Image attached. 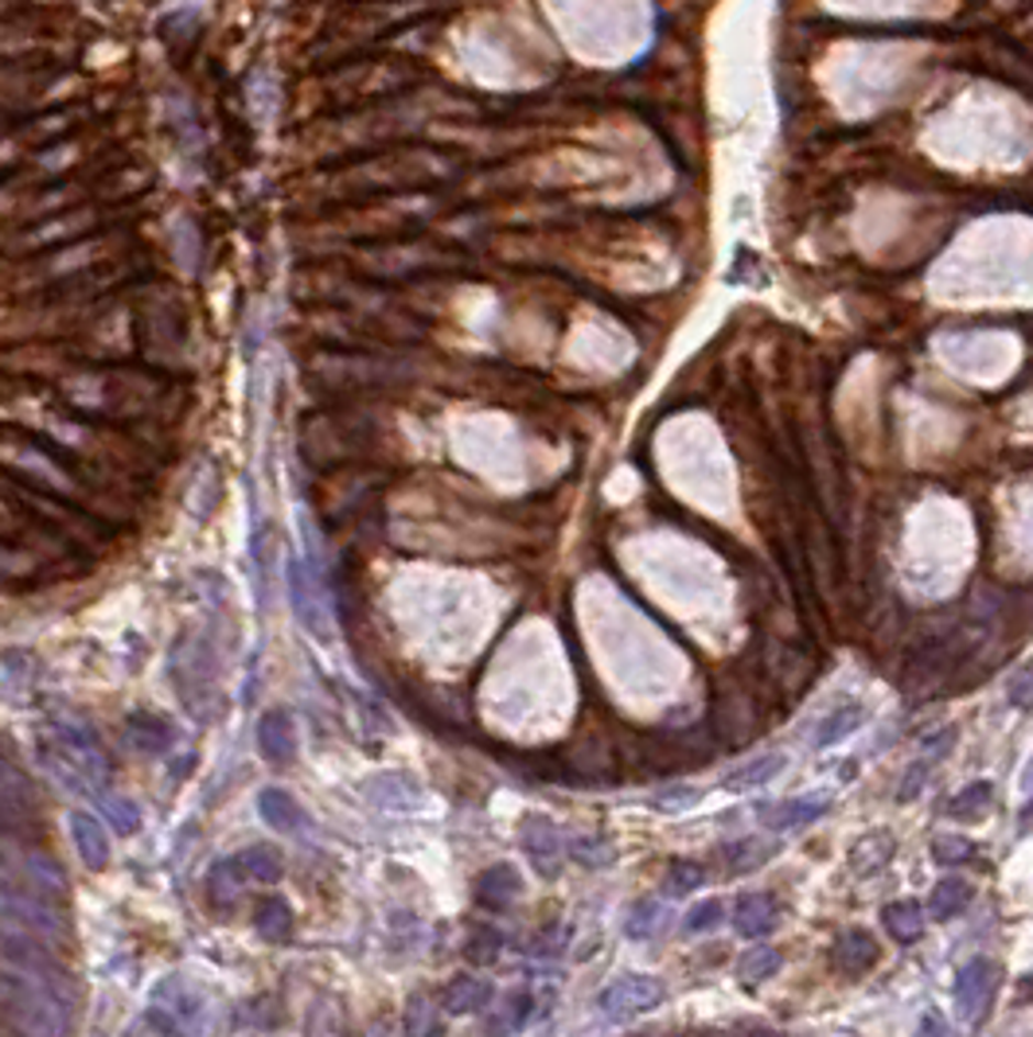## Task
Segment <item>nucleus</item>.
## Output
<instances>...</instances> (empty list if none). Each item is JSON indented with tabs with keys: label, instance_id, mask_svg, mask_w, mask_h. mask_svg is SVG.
Instances as JSON below:
<instances>
[{
	"label": "nucleus",
	"instance_id": "obj_1",
	"mask_svg": "<svg viewBox=\"0 0 1033 1037\" xmlns=\"http://www.w3.org/2000/svg\"><path fill=\"white\" fill-rule=\"evenodd\" d=\"M40 761L63 788L78 796H98L113 776V761L95 738V729L70 718H55L47 726V733L40 738Z\"/></svg>",
	"mask_w": 1033,
	"mask_h": 1037
},
{
	"label": "nucleus",
	"instance_id": "obj_2",
	"mask_svg": "<svg viewBox=\"0 0 1033 1037\" xmlns=\"http://www.w3.org/2000/svg\"><path fill=\"white\" fill-rule=\"evenodd\" d=\"M1002 986V968L994 960H971L959 968L956 975V1011L964 1014V1022L979 1026L987 1014H991L994 999H999Z\"/></svg>",
	"mask_w": 1033,
	"mask_h": 1037
},
{
	"label": "nucleus",
	"instance_id": "obj_3",
	"mask_svg": "<svg viewBox=\"0 0 1033 1037\" xmlns=\"http://www.w3.org/2000/svg\"><path fill=\"white\" fill-rule=\"evenodd\" d=\"M597 1003L613 1018H633V1014H644L663 1003V983L656 975H620L601 991Z\"/></svg>",
	"mask_w": 1033,
	"mask_h": 1037
},
{
	"label": "nucleus",
	"instance_id": "obj_4",
	"mask_svg": "<svg viewBox=\"0 0 1033 1037\" xmlns=\"http://www.w3.org/2000/svg\"><path fill=\"white\" fill-rule=\"evenodd\" d=\"M0 913H9V920H17L20 928L40 936H59L63 920L55 917L52 905H43L35 897V890H0Z\"/></svg>",
	"mask_w": 1033,
	"mask_h": 1037
},
{
	"label": "nucleus",
	"instance_id": "obj_5",
	"mask_svg": "<svg viewBox=\"0 0 1033 1037\" xmlns=\"http://www.w3.org/2000/svg\"><path fill=\"white\" fill-rule=\"evenodd\" d=\"M523 850L542 878H554L562 870V835L547 815H530L523 824Z\"/></svg>",
	"mask_w": 1033,
	"mask_h": 1037
},
{
	"label": "nucleus",
	"instance_id": "obj_6",
	"mask_svg": "<svg viewBox=\"0 0 1033 1037\" xmlns=\"http://www.w3.org/2000/svg\"><path fill=\"white\" fill-rule=\"evenodd\" d=\"M257 749L274 764H289L297 757V726L289 710H270L257 721Z\"/></svg>",
	"mask_w": 1033,
	"mask_h": 1037
},
{
	"label": "nucleus",
	"instance_id": "obj_7",
	"mask_svg": "<svg viewBox=\"0 0 1033 1037\" xmlns=\"http://www.w3.org/2000/svg\"><path fill=\"white\" fill-rule=\"evenodd\" d=\"M519 870L507 867V862H499V867H487L484 874L476 878V901L484 905V909L499 913L507 909V905H515L519 901Z\"/></svg>",
	"mask_w": 1033,
	"mask_h": 1037
},
{
	"label": "nucleus",
	"instance_id": "obj_8",
	"mask_svg": "<svg viewBox=\"0 0 1033 1037\" xmlns=\"http://www.w3.org/2000/svg\"><path fill=\"white\" fill-rule=\"evenodd\" d=\"M777 920H780V909H777V897H772V893H745V897L734 905L737 933L749 936V940L769 936L772 928H777Z\"/></svg>",
	"mask_w": 1033,
	"mask_h": 1037
},
{
	"label": "nucleus",
	"instance_id": "obj_9",
	"mask_svg": "<svg viewBox=\"0 0 1033 1037\" xmlns=\"http://www.w3.org/2000/svg\"><path fill=\"white\" fill-rule=\"evenodd\" d=\"M70 839H75V850L90 870H102L110 862V839H106V827L98 824L95 815L75 812L70 815Z\"/></svg>",
	"mask_w": 1033,
	"mask_h": 1037
},
{
	"label": "nucleus",
	"instance_id": "obj_10",
	"mask_svg": "<svg viewBox=\"0 0 1033 1037\" xmlns=\"http://www.w3.org/2000/svg\"><path fill=\"white\" fill-rule=\"evenodd\" d=\"M835 963L846 975H866L878 963V940L862 928H850L835 940Z\"/></svg>",
	"mask_w": 1033,
	"mask_h": 1037
},
{
	"label": "nucleus",
	"instance_id": "obj_11",
	"mask_svg": "<svg viewBox=\"0 0 1033 1037\" xmlns=\"http://www.w3.org/2000/svg\"><path fill=\"white\" fill-rule=\"evenodd\" d=\"M257 812H262L265 824L277 827V831H305L308 827L305 807L282 788H265L262 796H257Z\"/></svg>",
	"mask_w": 1033,
	"mask_h": 1037
},
{
	"label": "nucleus",
	"instance_id": "obj_12",
	"mask_svg": "<svg viewBox=\"0 0 1033 1037\" xmlns=\"http://www.w3.org/2000/svg\"><path fill=\"white\" fill-rule=\"evenodd\" d=\"M246 882H250V874H246V867L239 862V854L215 862L211 874H207V890H211V901L219 905V909H231L234 897L246 890Z\"/></svg>",
	"mask_w": 1033,
	"mask_h": 1037
},
{
	"label": "nucleus",
	"instance_id": "obj_13",
	"mask_svg": "<svg viewBox=\"0 0 1033 1037\" xmlns=\"http://www.w3.org/2000/svg\"><path fill=\"white\" fill-rule=\"evenodd\" d=\"M881 925H886V933L893 936L897 944H913L921 940L924 933V913L913 897L889 901L886 909H881Z\"/></svg>",
	"mask_w": 1033,
	"mask_h": 1037
},
{
	"label": "nucleus",
	"instance_id": "obj_14",
	"mask_svg": "<svg viewBox=\"0 0 1033 1037\" xmlns=\"http://www.w3.org/2000/svg\"><path fill=\"white\" fill-rule=\"evenodd\" d=\"M784 764H788L784 753H765V757H757V761L741 764V769L726 772V776H722V788L726 792H752V788H760V784H769L772 776H780Z\"/></svg>",
	"mask_w": 1033,
	"mask_h": 1037
},
{
	"label": "nucleus",
	"instance_id": "obj_15",
	"mask_svg": "<svg viewBox=\"0 0 1033 1037\" xmlns=\"http://www.w3.org/2000/svg\"><path fill=\"white\" fill-rule=\"evenodd\" d=\"M487 1003H492V986H487L484 979H472V975L453 979L441 995V1006L449 1014H476V1011H484Z\"/></svg>",
	"mask_w": 1033,
	"mask_h": 1037
},
{
	"label": "nucleus",
	"instance_id": "obj_16",
	"mask_svg": "<svg viewBox=\"0 0 1033 1037\" xmlns=\"http://www.w3.org/2000/svg\"><path fill=\"white\" fill-rule=\"evenodd\" d=\"M827 796H795L788 799V804H780L777 812H769V827H777V831H800V827H807L812 819H820L823 812H827Z\"/></svg>",
	"mask_w": 1033,
	"mask_h": 1037
},
{
	"label": "nucleus",
	"instance_id": "obj_17",
	"mask_svg": "<svg viewBox=\"0 0 1033 1037\" xmlns=\"http://www.w3.org/2000/svg\"><path fill=\"white\" fill-rule=\"evenodd\" d=\"M125 729H129V741H133L138 749H145V753H164V749L176 741V733H172L168 721L153 718V714H129Z\"/></svg>",
	"mask_w": 1033,
	"mask_h": 1037
},
{
	"label": "nucleus",
	"instance_id": "obj_18",
	"mask_svg": "<svg viewBox=\"0 0 1033 1037\" xmlns=\"http://www.w3.org/2000/svg\"><path fill=\"white\" fill-rule=\"evenodd\" d=\"M866 721V706H858V703H846V706H838L835 714H827V718L815 726V738H812V746L815 749H831L835 741H843L846 733H855L858 726Z\"/></svg>",
	"mask_w": 1033,
	"mask_h": 1037
},
{
	"label": "nucleus",
	"instance_id": "obj_19",
	"mask_svg": "<svg viewBox=\"0 0 1033 1037\" xmlns=\"http://www.w3.org/2000/svg\"><path fill=\"white\" fill-rule=\"evenodd\" d=\"M967 905H971V885H967L964 878H944V882L932 890L928 913H932V920H952V917H959Z\"/></svg>",
	"mask_w": 1033,
	"mask_h": 1037
},
{
	"label": "nucleus",
	"instance_id": "obj_20",
	"mask_svg": "<svg viewBox=\"0 0 1033 1037\" xmlns=\"http://www.w3.org/2000/svg\"><path fill=\"white\" fill-rule=\"evenodd\" d=\"M663 917H667L663 901L656 897L636 901L633 909H628V920H624V936H628V940H651V936L663 928Z\"/></svg>",
	"mask_w": 1033,
	"mask_h": 1037
},
{
	"label": "nucleus",
	"instance_id": "obj_21",
	"mask_svg": "<svg viewBox=\"0 0 1033 1037\" xmlns=\"http://www.w3.org/2000/svg\"><path fill=\"white\" fill-rule=\"evenodd\" d=\"M239 862L246 867V874L254 878V882H265V885L282 882V874H285L282 854H277L274 847H265V842H254V847H246V850L239 854Z\"/></svg>",
	"mask_w": 1033,
	"mask_h": 1037
},
{
	"label": "nucleus",
	"instance_id": "obj_22",
	"mask_svg": "<svg viewBox=\"0 0 1033 1037\" xmlns=\"http://www.w3.org/2000/svg\"><path fill=\"white\" fill-rule=\"evenodd\" d=\"M769 850H772L769 842L749 835V839H737L722 850V867H726V874H745V870H757L769 858Z\"/></svg>",
	"mask_w": 1033,
	"mask_h": 1037
},
{
	"label": "nucleus",
	"instance_id": "obj_23",
	"mask_svg": "<svg viewBox=\"0 0 1033 1037\" xmlns=\"http://www.w3.org/2000/svg\"><path fill=\"white\" fill-rule=\"evenodd\" d=\"M254 928L257 933L265 936V940H289L293 936V913H289V905H285L282 897H270V901H262L257 905V913H254Z\"/></svg>",
	"mask_w": 1033,
	"mask_h": 1037
},
{
	"label": "nucleus",
	"instance_id": "obj_24",
	"mask_svg": "<svg viewBox=\"0 0 1033 1037\" xmlns=\"http://www.w3.org/2000/svg\"><path fill=\"white\" fill-rule=\"evenodd\" d=\"M0 807L4 812H28L32 807V784H28V776L17 769V764H9L4 757H0Z\"/></svg>",
	"mask_w": 1033,
	"mask_h": 1037
},
{
	"label": "nucleus",
	"instance_id": "obj_25",
	"mask_svg": "<svg viewBox=\"0 0 1033 1037\" xmlns=\"http://www.w3.org/2000/svg\"><path fill=\"white\" fill-rule=\"evenodd\" d=\"M24 874H28V882H32V890L35 893H47V897H59V893L67 890V878H63V870L55 867L52 858H43V854H28Z\"/></svg>",
	"mask_w": 1033,
	"mask_h": 1037
},
{
	"label": "nucleus",
	"instance_id": "obj_26",
	"mask_svg": "<svg viewBox=\"0 0 1033 1037\" xmlns=\"http://www.w3.org/2000/svg\"><path fill=\"white\" fill-rule=\"evenodd\" d=\"M994 799V788L987 781H975L967 784L959 796L948 799V815L952 819H975V815H987V807H991Z\"/></svg>",
	"mask_w": 1033,
	"mask_h": 1037
},
{
	"label": "nucleus",
	"instance_id": "obj_27",
	"mask_svg": "<svg viewBox=\"0 0 1033 1037\" xmlns=\"http://www.w3.org/2000/svg\"><path fill=\"white\" fill-rule=\"evenodd\" d=\"M780 968H784V956H780L777 948H752V952H745L741 963H737V975H741L745 983H765V979H772Z\"/></svg>",
	"mask_w": 1033,
	"mask_h": 1037
},
{
	"label": "nucleus",
	"instance_id": "obj_28",
	"mask_svg": "<svg viewBox=\"0 0 1033 1037\" xmlns=\"http://www.w3.org/2000/svg\"><path fill=\"white\" fill-rule=\"evenodd\" d=\"M726 920V905L717 897H710V901H699L691 913H686V920H683V928L691 936H699V933H714L717 925Z\"/></svg>",
	"mask_w": 1033,
	"mask_h": 1037
},
{
	"label": "nucleus",
	"instance_id": "obj_29",
	"mask_svg": "<svg viewBox=\"0 0 1033 1037\" xmlns=\"http://www.w3.org/2000/svg\"><path fill=\"white\" fill-rule=\"evenodd\" d=\"M932 858L939 867H959V862H971L975 858V842L959 839V835H944V839L932 842Z\"/></svg>",
	"mask_w": 1033,
	"mask_h": 1037
},
{
	"label": "nucleus",
	"instance_id": "obj_30",
	"mask_svg": "<svg viewBox=\"0 0 1033 1037\" xmlns=\"http://www.w3.org/2000/svg\"><path fill=\"white\" fill-rule=\"evenodd\" d=\"M702 878H706V870H702L699 862H671V867H667V893H671V897H683V893L699 890Z\"/></svg>",
	"mask_w": 1033,
	"mask_h": 1037
},
{
	"label": "nucleus",
	"instance_id": "obj_31",
	"mask_svg": "<svg viewBox=\"0 0 1033 1037\" xmlns=\"http://www.w3.org/2000/svg\"><path fill=\"white\" fill-rule=\"evenodd\" d=\"M102 799V812L110 815V824L118 827L121 835H133L141 827V812L133 799H118V796H98Z\"/></svg>",
	"mask_w": 1033,
	"mask_h": 1037
},
{
	"label": "nucleus",
	"instance_id": "obj_32",
	"mask_svg": "<svg viewBox=\"0 0 1033 1037\" xmlns=\"http://www.w3.org/2000/svg\"><path fill=\"white\" fill-rule=\"evenodd\" d=\"M530 1011H535V999H530V991H515V995H507L504 1006H499V1014H504V1018H496L492 1026H496V1029H519L523 1022L530 1018Z\"/></svg>",
	"mask_w": 1033,
	"mask_h": 1037
},
{
	"label": "nucleus",
	"instance_id": "obj_33",
	"mask_svg": "<svg viewBox=\"0 0 1033 1037\" xmlns=\"http://www.w3.org/2000/svg\"><path fill=\"white\" fill-rule=\"evenodd\" d=\"M570 858H578L581 867H608L613 862V847L601 839H573Z\"/></svg>",
	"mask_w": 1033,
	"mask_h": 1037
},
{
	"label": "nucleus",
	"instance_id": "obj_34",
	"mask_svg": "<svg viewBox=\"0 0 1033 1037\" xmlns=\"http://www.w3.org/2000/svg\"><path fill=\"white\" fill-rule=\"evenodd\" d=\"M1007 698H1010L1014 706H1022V710H1025V706H1033V663H1030V668H1022L1014 679H1010V683H1007Z\"/></svg>",
	"mask_w": 1033,
	"mask_h": 1037
},
{
	"label": "nucleus",
	"instance_id": "obj_35",
	"mask_svg": "<svg viewBox=\"0 0 1033 1037\" xmlns=\"http://www.w3.org/2000/svg\"><path fill=\"white\" fill-rule=\"evenodd\" d=\"M699 804V788H686V784H679V788H667L663 796L656 799L659 812H686V807Z\"/></svg>",
	"mask_w": 1033,
	"mask_h": 1037
},
{
	"label": "nucleus",
	"instance_id": "obj_36",
	"mask_svg": "<svg viewBox=\"0 0 1033 1037\" xmlns=\"http://www.w3.org/2000/svg\"><path fill=\"white\" fill-rule=\"evenodd\" d=\"M565 936H570L565 928H550L547 936H538V940H535V956H554V952H558V944H562Z\"/></svg>",
	"mask_w": 1033,
	"mask_h": 1037
},
{
	"label": "nucleus",
	"instance_id": "obj_37",
	"mask_svg": "<svg viewBox=\"0 0 1033 1037\" xmlns=\"http://www.w3.org/2000/svg\"><path fill=\"white\" fill-rule=\"evenodd\" d=\"M1022 792H1025V807H1033V761H1030V769H1025V776H1022Z\"/></svg>",
	"mask_w": 1033,
	"mask_h": 1037
},
{
	"label": "nucleus",
	"instance_id": "obj_38",
	"mask_svg": "<svg viewBox=\"0 0 1033 1037\" xmlns=\"http://www.w3.org/2000/svg\"><path fill=\"white\" fill-rule=\"evenodd\" d=\"M921 1029H928V1034H932V1029H936V1034H944L948 1026H944V1022L936 1018V1011H928V1014H924V1022H921Z\"/></svg>",
	"mask_w": 1033,
	"mask_h": 1037
},
{
	"label": "nucleus",
	"instance_id": "obj_39",
	"mask_svg": "<svg viewBox=\"0 0 1033 1037\" xmlns=\"http://www.w3.org/2000/svg\"><path fill=\"white\" fill-rule=\"evenodd\" d=\"M1025 995L1033 999V971H1030V975H1025Z\"/></svg>",
	"mask_w": 1033,
	"mask_h": 1037
}]
</instances>
